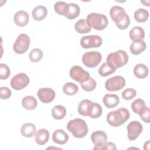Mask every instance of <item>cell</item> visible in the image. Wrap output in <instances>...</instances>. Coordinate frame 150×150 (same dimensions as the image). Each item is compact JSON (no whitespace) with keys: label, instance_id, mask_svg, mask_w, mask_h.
Here are the masks:
<instances>
[{"label":"cell","instance_id":"cell-1","mask_svg":"<svg viewBox=\"0 0 150 150\" xmlns=\"http://www.w3.org/2000/svg\"><path fill=\"white\" fill-rule=\"evenodd\" d=\"M130 117L129 111L125 108H120L111 111L107 115V121L112 127H117L124 124Z\"/></svg>","mask_w":150,"mask_h":150},{"label":"cell","instance_id":"cell-2","mask_svg":"<svg viewBox=\"0 0 150 150\" xmlns=\"http://www.w3.org/2000/svg\"><path fill=\"white\" fill-rule=\"evenodd\" d=\"M67 129L74 137L77 138H84L88 131L86 121L80 118H75L69 121L67 124Z\"/></svg>","mask_w":150,"mask_h":150},{"label":"cell","instance_id":"cell-3","mask_svg":"<svg viewBox=\"0 0 150 150\" xmlns=\"http://www.w3.org/2000/svg\"><path fill=\"white\" fill-rule=\"evenodd\" d=\"M128 56L127 53L122 50L110 53L106 59V63L115 70L125 66L128 63Z\"/></svg>","mask_w":150,"mask_h":150},{"label":"cell","instance_id":"cell-4","mask_svg":"<svg viewBox=\"0 0 150 150\" xmlns=\"http://www.w3.org/2000/svg\"><path fill=\"white\" fill-rule=\"evenodd\" d=\"M86 21L91 28L98 30L105 29L108 23V19L105 15L94 12L87 16Z\"/></svg>","mask_w":150,"mask_h":150},{"label":"cell","instance_id":"cell-5","mask_svg":"<svg viewBox=\"0 0 150 150\" xmlns=\"http://www.w3.org/2000/svg\"><path fill=\"white\" fill-rule=\"evenodd\" d=\"M102 59L101 54L97 51H91L85 53L82 56L83 63L88 67H97Z\"/></svg>","mask_w":150,"mask_h":150},{"label":"cell","instance_id":"cell-6","mask_svg":"<svg viewBox=\"0 0 150 150\" xmlns=\"http://www.w3.org/2000/svg\"><path fill=\"white\" fill-rule=\"evenodd\" d=\"M30 38L25 33L20 34L13 45L14 52L19 54L25 53L29 47Z\"/></svg>","mask_w":150,"mask_h":150},{"label":"cell","instance_id":"cell-7","mask_svg":"<svg viewBox=\"0 0 150 150\" xmlns=\"http://www.w3.org/2000/svg\"><path fill=\"white\" fill-rule=\"evenodd\" d=\"M125 80L121 76H116L107 79L105 87L109 91H116L121 90L125 86Z\"/></svg>","mask_w":150,"mask_h":150},{"label":"cell","instance_id":"cell-8","mask_svg":"<svg viewBox=\"0 0 150 150\" xmlns=\"http://www.w3.org/2000/svg\"><path fill=\"white\" fill-rule=\"evenodd\" d=\"M70 76L74 80L83 83L90 78V73L79 66H74L70 70Z\"/></svg>","mask_w":150,"mask_h":150},{"label":"cell","instance_id":"cell-9","mask_svg":"<svg viewBox=\"0 0 150 150\" xmlns=\"http://www.w3.org/2000/svg\"><path fill=\"white\" fill-rule=\"evenodd\" d=\"M29 77L23 73H20L13 76L11 80V86L15 90H21L29 83Z\"/></svg>","mask_w":150,"mask_h":150},{"label":"cell","instance_id":"cell-10","mask_svg":"<svg viewBox=\"0 0 150 150\" xmlns=\"http://www.w3.org/2000/svg\"><path fill=\"white\" fill-rule=\"evenodd\" d=\"M102 39L98 35H88L81 38L80 45L84 49L98 47L102 45Z\"/></svg>","mask_w":150,"mask_h":150},{"label":"cell","instance_id":"cell-11","mask_svg":"<svg viewBox=\"0 0 150 150\" xmlns=\"http://www.w3.org/2000/svg\"><path fill=\"white\" fill-rule=\"evenodd\" d=\"M128 138L131 141L136 139L143 130L142 125L137 121H132L127 125Z\"/></svg>","mask_w":150,"mask_h":150},{"label":"cell","instance_id":"cell-12","mask_svg":"<svg viewBox=\"0 0 150 150\" xmlns=\"http://www.w3.org/2000/svg\"><path fill=\"white\" fill-rule=\"evenodd\" d=\"M37 96L43 103H49L52 102L56 96L54 91L50 88H40L38 91Z\"/></svg>","mask_w":150,"mask_h":150},{"label":"cell","instance_id":"cell-13","mask_svg":"<svg viewBox=\"0 0 150 150\" xmlns=\"http://www.w3.org/2000/svg\"><path fill=\"white\" fill-rule=\"evenodd\" d=\"M110 15L115 23L120 22L127 15L125 9L121 6L115 5L111 8L110 10Z\"/></svg>","mask_w":150,"mask_h":150},{"label":"cell","instance_id":"cell-14","mask_svg":"<svg viewBox=\"0 0 150 150\" xmlns=\"http://www.w3.org/2000/svg\"><path fill=\"white\" fill-rule=\"evenodd\" d=\"M15 23L21 27L26 26L29 21V14L25 11H19L15 13L13 16Z\"/></svg>","mask_w":150,"mask_h":150},{"label":"cell","instance_id":"cell-15","mask_svg":"<svg viewBox=\"0 0 150 150\" xmlns=\"http://www.w3.org/2000/svg\"><path fill=\"white\" fill-rule=\"evenodd\" d=\"M69 139L68 134L62 129L55 130L52 135V141L57 144L64 145Z\"/></svg>","mask_w":150,"mask_h":150},{"label":"cell","instance_id":"cell-16","mask_svg":"<svg viewBox=\"0 0 150 150\" xmlns=\"http://www.w3.org/2000/svg\"><path fill=\"white\" fill-rule=\"evenodd\" d=\"M93 103L87 99L83 100L78 105V112L83 116H88L93 106Z\"/></svg>","mask_w":150,"mask_h":150},{"label":"cell","instance_id":"cell-17","mask_svg":"<svg viewBox=\"0 0 150 150\" xmlns=\"http://www.w3.org/2000/svg\"><path fill=\"white\" fill-rule=\"evenodd\" d=\"M103 102L106 107L112 108L118 105L120 102V98L116 94H107L103 97Z\"/></svg>","mask_w":150,"mask_h":150},{"label":"cell","instance_id":"cell-18","mask_svg":"<svg viewBox=\"0 0 150 150\" xmlns=\"http://www.w3.org/2000/svg\"><path fill=\"white\" fill-rule=\"evenodd\" d=\"M35 139L38 145H43L49 141V132L45 128H41L36 132Z\"/></svg>","mask_w":150,"mask_h":150},{"label":"cell","instance_id":"cell-19","mask_svg":"<svg viewBox=\"0 0 150 150\" xmlns=\"http://www.w3.org/2000/svg\"><path fill=\"white\" fill-rule=\"evenodd\" d=\"M80 12L79 6L74 3L68 4V6L64 16L69 19H74L77 18Z\"/></svg>","mask_w":150,"mask_h":150},{"label":"cell","instance_id":"cell-20","mask_svg":"<svg viewBox=\"0 0 150 150\" xmlns=\"http://www.w3.org/2000/svg\"><path fill=\"white\" fill-rule=\"evenodd\" d=\"M146 47L145 42L142 40L134 41L130 45L129 50L132 54L137 55L144 52Z\"/></svg>","mask_w":150,"mask_h":150},{"label":"cell","instance_id":"cell-21","mask_svg":"<svg viewBox=\"0 0 150 150\" xmlns=\"http://www.w3.org/2000/svg\"><path fill=\"white\" fill-rule=\"evenodd\" d=\"M32 17L35 21H40L43 20L47 15V10L45 6L38 5L36 6L32 12Z\"/></svg>","mask_w":150,"mask_h":150},{"label":"cell","instance_id":"cell-22","mask_svg":"<svg viewBox=\"0 0 150 150\" xmlns=\"http://www.w3.org/2000/svg\"><path fill=\"white\" fill-rule=\"evenodd\" d=\"M130 39L134 41L143 40L145 38V31L139 26H134L129 33Z\"/></svg>","mask_w":150,"mask_h":150},{"label":"cell","instance_id":"cell-23","mask_svg":"<svg viewBox=\"0 0 150 150\" xmlns=\"http://www.w3.org/2000/svg\"><path fill=\"white\" fill-rule=\"evenodd\" d=\"M91 140L95 145H98L107 142V135L102 131H96L91 135Z\"/></svg>","mask_w":150,"mask_h":150},{"label":"cell","instance_id":"cell-24","mask_svg":"<svg viewBox=\"0 0 150 150\" xmlns=\"http://www.w3.org/2000/svg\"><path fill=\"white\" fill-rule=\"evenodd\" d=\"M74 29L78 33L83 34L90 32L91 28L88 24L86 19H81L77 21L74 24Z\"/></svg>","mask_w":150,"mask_h":150},{"label":"cell","instance_id":"cell-25","mask_svg":"<svg viewBox=\"0 0 150 150\" xmlns=\"http://www.w3.org/2000/svg\"><path fill=\"white\" fill-rule=\"evenodd\" d=\"M148 69L147 66L142 63H139L134 68V74L138 79H144L148 75Z\"/></svg>","mask_w":150,"mask_h":150},{"label":"cell","instance_id":"cell-26","mask_svg":"<svg viewBox=\"0 0 150 150\" xmlns=\"http://www.w3.org/2000/svg\"><path fill=\"white\" fill-rule=\"evenodd\" d=\"M36 131V126L30 122L24 124L21 128V132L22 136L26 138L33 137Z\"/></svg>","mask_w":150,"mask_h":150},{"label":"cell","instance_id":"cell-27","mask_svg":"<svg viewBox=\"0 0 150 150\" xmlns=\"http://www.w3.org/2000/svg\"><path fill=\"white\" fill-rule=\"evenodd\" d=\"M23 107L26 110H31L35 109L38 105L36 99L32 96H27L23 97L22 100Z\"/></svg>","mask_w":150,"mask_h":150},{"label":"cell","instance_id":"cell-28","mask_svg":"<svg viewBox=\"0 0 150 150\" xmlns=\"http://www.w3.org/2000/svg\"><path fill=\"white\" fill-rule=\"evenodd\" d=\"M66 114V108L62 105H56L53 107L52 110V117L57 120L63 119Z\"/></svg>","mask_w":150,"mask_h":150},{"label":"cell","instance_id":"cell-29","mask_svg":"<svg viewBox=\"0 0 150 150\" xmlns=\"http://www.w3.org/2000/svg\"><path fill=\"white\" fill-rule=\"evenodd\" d=\"M134 17L138 22H145L148 19L149 12L144 8H139L135 11Z\"/></svg>","mask_w":150,"mask_h":150},{"label":"cell","instance_id":"cell-30","mask_svg":"<svg viewBox=\"0 0 150 150\" xmlns=\"http://www.w3.org/2000/svg\"><path fill=\"white\" fill-rule=\"evenodd\" d=\"M63 91L68 96H73L78 92L79 87L77 85L75 84L74 83L68 82L63 86Z\"/></svg>","mask_w":150,"mask_h":150},{"label":"cell","instance_id":"cell-31","mask_svg":"<svg viewBox=\"0 0 150 150\" xmlns=\"http://www.w3.org/2000/svg\"><path fill=\"white\" fill-rule=\"evenodd\" d=\"M43 56V52L38 48L32 49L29 54V58L30 60L32 62H39Z\"/></svg>","mask_w":150,"mask_h":150},{"label":"cell","instance_id":"cell-32","mask_svg":"<svg viewBox=\"0 0 150 150\" xmlns=\"http://www.w3.org/2000/svg\"><path fill=\"white\" fill-rule=\"evenodd\" d=\"M146 107L144 101L141 98L135 100L131 104V108L135 114H139Z\"/></svg>","mask_w":150,"mask_h":150},{"label":"cell","instance_id":"cell-33","mask_svg":"<svg viewBox=\"0 0 150 150\" xmlns=\"http://www.w3.org/2000/svg\"><path fill=\"white\" fill-rule=\"evenodd\" d=\"M98 74L102 77H106L112 73H114L115 70L112 69L108 66V64L105 62L103 63L98 69Z\"/></svg>","mask_w":150,"mask_h":150},{"label":"cell","instance_id":"cell-34","mask_svg":"<svg viewBox=\"0 0 150 150\" xmlns=\"http://www.w3.org/2000/svg\"><path fill=\"white\" fill-rule=\"evenodd\" d=\"M102 112L101 106L97 103H93L91 111L88 116L91 118H97L101 115Z\"/></svg>","mask_w":150,"mask_h":150},{"label":"cell","instance_id":"cell-35","mask_svg":"<svg viewBox=\"0 0 150 150\" xmlns=\"http://www.w3.org/2000/svg\"><path fill=\"white\" fill-rule=\"evenodd\" d=\"M68 6V4L63 1H58L54 4V11L60 15L64 16Z\"/></svg>","mask_w":150,"mask_h":150},{"label":"cell","instance_id":"cell-36","mask_svg":"<svg viewBox=\"0 0 150 150\" xmlns=\"http://www.w3.org/2000/svg\"><path fill=\"white\" fill-rule=\"evenodd\" d=\"M80 85H81V88L84 91H93L96 88V87L97 86V83H96V80L90 77L86 81H85L83 83H81Z\"/></svg>","mask_w":150,"mask_h":150},{"label":"cell","instance_id":"cell-37","mask_svg":"<svg viewBox=\"0 0 150 150\" xmlns=\"http://www.w3.org/2000/svg\"><path fill=\"white\" fill-rule=\"evenodd\" d=\"M9 67L4 63L0 64V79L1 80H5L8 78L10 75Z\"/></svg>","mask_w":150,"mask_h":150},{"label":"cell","instance_id":"cell-38","mask_svg":"<svg viewBox=\"0 0 150 150\" xmlns=\"http://www.w3.org/2000/svg\"><path fill=\"white\" fill-rule=\"evenodd\" d=\"M136 90L131 88H128L125 89L122 93V97L125 100H130L134 98L136 96Z\"/></svg>","mask_w":150,"mask_h":150},{"label":"cell","instance_id":"cell-39","mask_svg":"<svg viewBox=\"0 0 150 150\" xmlns=\"http://www.w3.org/2000/svg\"><path fill=\"white\" fill-rule=\"evenodd\" d=\"M94 149H112L115 150L117 149L116 145L114 143L109 142H104L98 145H95L93 147Z\"/></svg>","mask_w":150,"mask_h":150},{"label":"cell","instance_id":"cell-40","mask_svg":"<svg viewBox=\"0 0 150 150\" xmlns=\"http://www.w3.org/2000/svg\"><path fill=\"white\" fill-rule=\"evenodd\" d=\"M117 26L120 29L122 30H124L127 29L128 26L130 24V18L129 16L127 14L119 22L115 23Z\"/></svg>","mask_w":150,"mask_h":150},{"label":"cell","instance_id":"cell-41","mask_svg":"<svg viewBox=\"0 0 150 150\" xmlns=\"http://www.w3.org/2000/svg\"><path fill=\"white\" fill-rule=\"evenodd\" d=\"M149 108L145 107L138 114L141 119L146 123H149L150 121L149 120Z\"/></svg>","mask_w":150,"mask_h":150},{"label":"cell","instance_id":"cell-42","mask_svg":"<svg viewBox=\"0 0 150 150\" xmlns=\"http://www.w3.org/2000/svg\"><path fill=\"white\" fill-rule=\"evenodd\" d=\"M12 94L11 90L6 87H1L0 88V96L2 100L8 99Z\"/></svg>","mask_w":150,"mask_h":150}]
</instances>
